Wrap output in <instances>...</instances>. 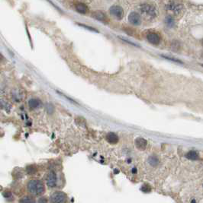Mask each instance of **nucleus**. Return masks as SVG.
Wrapping results in <instances>:
<instances>
[{
	"instance_id": "1",
	"label": "nucleus",
	"mask_w": 203,
	"mask_h": 203,
	"mask_svg": "<svg viewBox=\"0 0 203 203\" xmlns=\"http://www.w3.org/2000/svg\"><path fill=\"white\" fill-rule=\"evenodd\" d=\"M27 189L34 196H40L44 193L45 188L43 182L39 180H31L27 182Z\"/></svg>"
},
{
	"instance_id": "2",
	"label": "nucleus",
	"mask_w": 203,
	"mask_h": 203,
	"mask_svg": "<svg viewBox=\"0 0 203 203\" xmlns=\"http://www.w3.org/2000/svg\"><path fill=\"white\" fill-rule=\"evenodd\" d=\"M139 11L143 15L149 18H154L157 16V12L155 7L150 4H142L139 6Z\"/></svg>"
},
{
	"instance_id": "3",
	"label": "nucleus",
	"mask_w": 203,
	"mask_h": 203,
	"mask_svg": "<svg viewBox=\"0 0 203 203\" xmlns=\"http://www.w3.org/2000/svg\"><path fill=\"white\" fill-rule=\"evenodd\" d=\"M47 186L50 188H54L57 184V177L53 171L49 172L46 178Z\"/></svg>"
},
{
	"instance_id": "4",
	"label": "nucleus",
	"mask_w": 203,
	"mask_h": 203,
	"mask_svg": "<svg viewBox=\"0 0 203 203\" xmlns=\"http://www.w3.org/2000/svg\"><path fill=\"white\" fill-rule=\"evenodd\" d=\"M109 12L110 14H112L115 18H116L118 20L122 18L123 15H124V11H123L122 8L118 6H112L109 9Z\"/></svg>"
},
{
	"instance_id": "5",
	"label": "nucleus",
	"mask_w": 203,
	"mask_h": 203,
	"mask_svg": "<svg viewBox=\"0 0 203 203\" xmlns=\"http://www.w3.org/2000/svg\"><path fill=\"white\" fill-rule=\"evenodd\" d=\"M52 202H64L66 201V195L62 192H56L51 196Z\"/></svg>"
},
{
	"instance_id": "6",
	"label": "nucleus",
	"mask_w": 203,
	"mask_h": 203,
	"mask_svg": "<svg viewBox=\"0 0 203 203\" xmlns=\"http://www.w3.org/2000/svg\"><path fill=\"white\" fill-rule=\"evenodd\" d=\"M167 9H168L169 11L173 12V14H178L179 13L181 12L182 9H183V6L180 5V3L172 2L169 3V4L167 5Z\"/></svg>"
},
{
	"instance_id": "7",
	"label": "nucleus",
	"mask_w": 203,
	"mask_h": 203,
	"mask_svg": "<svg viewBox=\"0 0 203 203\" xmlns=\"http://www.w3.org/2000/svg\"><path fill=\"white\" fill-rule=\"evenodd\" d=\"M128 22L134 25H139L141 23V16L137 13L131 12L128 16Z\"/></svg>"
},
{
	"instance_id": "8",
	"label": "nucleus",
	"mask_w": 203,
	"mask_h": 203,
	"mask_svg": "<svg viewBox=\"0 0 203 203\" xmlns=\"http://www.w3.org/2000/svg\"><path fill=\"white\" fill-rule=\"evenodd\" d=\"M147 40L151 44L157 45L160 42V37L157 33H149L147 36Z\"/></svg>"
},
{
	"instance_id": "9",
	"label": "nucleus",
	"mask_w": 203,
	"mask_h": 203,
	"mask_svg": "<svg viewBox=\"0 0 203 203\" xmlns=\"http://www.w3.org/2000/svg\"><path fill=\"white\" fill-rule=\"evenodd\" d=\"M134 144H135V146L137 147V149H139V150H144L147 148V140H145L143 138H137V139H136Z\"/></svg>"
},
{
	"instance_id": "10",
	"label": "nucleus",
	"mask_w": 203,
	"mask_h": 203,
	"mask_svg": "<svg viewBox=\"0 0 203 203\" xmlns=\"http://www.w3.org/2000/svg\"><path fill=\"white\" fill-rule=\"evenodd\" d=\"M106 141L110 144H117L119 141V139L115 133L109 132L106 135Z\"/></svg>"
},
{
	"instance_id": "11",
	"label": "nucleus",
	"mask_w": 203,
	"mask_h": 203,
	"mask_svg": "<svg viewBox=\"0 0 203 203\" xmlns=\"http://www.w3.org/2000/svg\"><path fill=\"white\" fill-rule=\"evenodd\" d=\"M92 17L95 18V20H98L99 22H107V17L105 16V14H103L102 12H95L92 14Z\"/></svg>"
},
{
	"instance_id": "12",
	"label": "nucleus",
	"mask_w": 203,
	"mask_h": 203,
	"mask_svg": "<svg viewBox=\"0 0 203 203\" xmlns=\"http://www.w3.org/2000/svg\"><path fill=\"white\" fill-rule=\"evenodd\" d=\"M76 10L80 14H86L88 12V7L84 3H78L75 6Z\"/></svg>"
},
{
	"instance_id": "13",
	"label": "nucleus",
	"mask_w": 203,
	"mask_h": 203,
	"mask_svg": "<svg viewBox=\"0 0 203 203\" xmlns=\"http://www.w3.org/2000/svg\"><path fill=\"white\" fill-rule=\"evenodd\" d=\"M41 104V102H40V100L38 99H35V98H32L30 99L28 101V105L30 106V108H38L40 106Z\"/></svg>"
},
{
	"instance_id": "14",
	"label": "nucleus",
	"mask_w": 203,
	"mask_h": 203,
	"mask_svg": "<svg viewBox=\"0 0 203 203\" xmlns=\"http://www.w3.org/2000/svg\"><path fill=\"white\" fill-rule=\"evenodd\" d=\"M186 157H187L188 159H189V160H197V159L199 158L198 153L195 152V151H191V152H188V153L186 154Z\"/></svg>"
},
{
	"instance_id": "15",
	"label": "nucleus",
	"mask_w": 203,
	"mask_h": 203,
	"mask_svg": "<svg viewBox=\"0 0 203 203\" xmlns=\"http://www.w3.org/2000/svg\"><path fill=\"white\" fill-rule=\"evenodd\" d=\"M148 162L151 166H157L159 164V160L156 156H150L148 159Z\"/></svg>"
},
{
	"instance_id": "16",
	"label": "nucleus",
	"mask_w": 203,
	"mask_h": 203,
	"mask_svg": "<svg viewBox=\"0 0 203 203\" xmlns=\"http://www.w3.org/2000/svg\"><path fill=\"white\" fill-rule=\"evenodd\" d=\"M21 202H35V200L33 198H31L29 196H25V197L22 198V199H20Z\"/></svg>"
},
{
	"instance_id": "17",
	"label": "nucleus",
	"mask_w": 203,
	"mask_h": 203,
	"mask_svg": "<svg viewBox=\"0 0 203 203\" xmlns=\"http://www.w3.org/2000/svg\"><path fill=\"white\" fill-rule=\"evenodd\" d=\"M166 23L170 27H173V24H174V20L173 19V18L170 16V17H167L166 18Z\"/></svg>"
},
{
	"instance_id": "18",
	"label": "nucleus",
	"mask_w": 203,
	"mask_h": 203,
	"mask_svg": "<svg viewBox=\"0 0 203 203\" xmlns=\"http://www.w3.org/2000/svg\"><path fill=\"white\" fill-rule=\"evenodd\" d=\"M141 189H142L143 192H145V193H147V192H150L151 189H150V187L147 184H144V186H143V187L141 188Z\"/></svg>"
},
{
	"instance_id": "19",
	"label": "nucleus",
	"mask_w": 203,
	"mask_h": 203,
	"mask_svg": "<svg viewBox=\"0 0 203 203\" xmlns=\"http://www.w3.org/2000/svg\"><path fill=\"white\" fill-rule=\"evenodd\" d=\"M163 57L166 58V59H169V60H171V61L176 62V63H182V62L180 61V60H179V59H173V58H170V57H168V56H163Z\"/></svg>"
},
{
	"instance_id": "20",
	"label": "nucleus",
	"mask_w": 203,
	"mask_h": 203,
	"mask_svg": "<svg viewBox=\"0 0 203 203\" xmlns=\"http://www.w3.org/2000/svg\"><path fill=\"white\" fill-rule=\"evenodd\" d=\"M79 25H80V26H82V27H85V28H87V29H89V30H93V31L98 32V31H97V30H95V29L92 28V27H88V26L83 25V24H79Z\"/></svg>"
},
{
	"instance_id": "21",
	"label": "nucleus",
	"mask_w": 203,
	"mask_h": 203,
	"mask_svg": "<svg viewBox=\"0 0 203 203\" xmlns=\"http://www.w3.org/2000/svg\"><path fill=\"white\" fill-rule=\"evenodd\" d=\"M202 47H203V40H202Z\"/></svg>"
}]
</instances>
